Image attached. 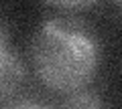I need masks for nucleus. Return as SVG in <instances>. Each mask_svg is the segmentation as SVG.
Wrapping results in <instances>:
<instances>
[{"mask_svg":"<svg viewBox=\"0 0 122 109\" xmlns=\"http://www.w3.org/2000/svg\"><path fill=\"white\" fill-rule=\"evenodd\" d=\"M25 81V67H22L18 55L10 48V39L6 24L2 26V35H0V93L2 99L8 101V97L16 91Z\"/></svg>","mask_w":122,"mask_h":109,"instance_id":"2","label":"nucleus"},{"mask_svg":"<svg viewBox=\"0 0 122 109\" xmlns=\"http://www.w3.org/2000/svg\"><path fill=\"white\" fill-rule=\"evenodd\" d=\"M59 109H106V105H104L100 95L83 89V91L67 95V99L61 103Z\"/></svg>","mask_w":122,"mask_h":109,"instance_id":"3","label":"nucleus"},{"mask_svg":"<svg viewBox=\"0 0 122 109\" xmlns=\"http://www.w3.org/2000/svg\"><path fill=\"white\" fill-rule=\"evenodd\" d=\"M4 109H49V107L33 99H20V101H14V103H6Z\"/></svg>","mask_w":122,"mask_h":109,"instance_id":"5","label":"nucleus"},{"mask_svg":"<svg viewBox=\"0 0 122 109\" xmlns=\"http://www.w3.org/2000/svg\"><path fill=\"white\" fill-rule=\"evenodd\" d=\"M114 2H116V6H118L120 10H122V0H114Z\"/></svg>","mask_w":122,"mask_h":109,"instance_id":"6","label":"nucleus"},{"mask_svg":"<svg viewBox=\"0 0 122 109\" xmlns=\"http://www.w3.org/2000/svg\"><path fill=\"white\" fill-rule=\"evenodd\" d=\"M47 2H51L63 10H83V8H90L96 0H47Z\"/></svg>","mask_w":122,"mask_h":109,"instance_id":"4","label":"nucleus"},{"mask_svg":"<svg viewBox=\"0 0 122 109\" xmlns=\"http://www.w3.org/2000/svg\"><path fill=\"white\" fill-rule=\"evenodd\" d=\"M39 81L61 95L83 91L102 61L96 32L75 16H53L37 28L30 44Z\"/></svg>","mask_w":122,"mask_h":109,"instance_id":"1","label":"nucleus"}]
</instances>
